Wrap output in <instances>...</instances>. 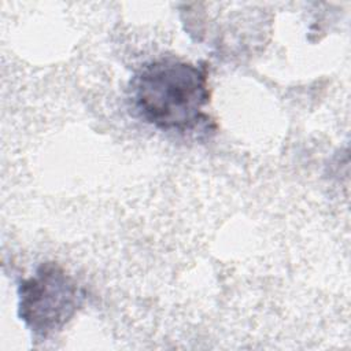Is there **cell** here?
Masks as SVG:
<instances>
[{
    "mask_svg": "<svg viewBox=\"0 0 351 351\" xmlns=\"http://www.w3.org/2000/svg\"><path fill=\"white\" fill-rule=\"evenodd\" d=\"M129 95L134 112L163 132L193 133L213 123L203 111L210 103L204 63L174 58L145 63L132 77Z\"/></svg>",
    "mask_w": 351,
    "mask_h": 351,
    "instance_id": "1",
    "label": "cell"
},
{
    "mask_svg": "<svg viewBox=\"0 0 351 351\" xmlns=\"http://www.w3.org/2000/svg\"><path fill=\"white\" fill-rule=\"evenodd\" d=\"M85 296V289L60 265L44 262L18 285V315L34 337L47 339L77 314Z\"/></svg>",
    "mask_w": 351,
    "mask_h": 351,
    "instance_id": "2",
    "label": "cell"
}]
</instances>
